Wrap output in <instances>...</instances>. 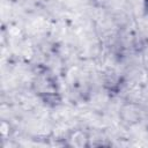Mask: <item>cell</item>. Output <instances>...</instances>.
<instances>
[{
    "label": "cell",
    "mask_w": 148,
    "mask_h": 148,
    "mask_svg": "<svg viewBox=\"0 0 148 148\" xmlns=\"http://www.w3.org/2000/svg\"><path fill=\"white\" fill-rule=\"evenodd\" d=\"M143 8H145L146 13L148 14V0H143Z\"/></svg>",
    "instance_id": "7a4b0ae2"
},
{
    "label": "cell",
    "mask_w": 148,
    "mask_h": 148,
    "mask_svg": "<svg viewBox=\"0 0 148 148\" xmlns=\"http://www.w3.org/2000/svg\"><path fill=\"white\" fill-rule=\"evenodd\" d=\"M32 91L36 97L49 108H57L61 104V94L54 74L46 67L39 66L34 74Z\"/></svg>",
    "instance_id": "6da1fadb"
}]
</instances>
